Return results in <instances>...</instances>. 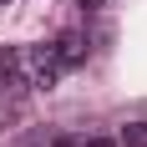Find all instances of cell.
<instances>
[{
    "label": "cell",
    "mask_w": 147,
    "mask_h": 147,
    "mask_svg": "<svg viewBox=\"0 0 147 147\" xmlns=\"http://www.w3.org/2000/svg\"><path fill=\"white\" fill-rule=\"evenodd\" d=\"M26 76H20V56L15 51H0V91H20Z\"/></svg>",
    "instance_id": "6da1fadb"
},
{
    "label": "cell",
    "mask_w": 147,
    "mask_h": 147,
    "mask_svg": "<svg viewBox=\"0 0 147 147\" xmlns=\"http://www.w3.org/2000/svg\"><path fill=\"white\" fill-rule=\"evenodd\" d=\"M122 147H147V122H127L122 127Z\"/></svg>",
    "instance_id": "7a4b0ae2"
},
{
    "label": "cell",
    "mask_w": 147,
    "mask_h": 147,
    "mask_svg": "<svg viewBox=\"0 0 147 147\" xmlns=\"http://www.w3.org/2000/svg\"><path fill=\"white\" fill-rule=\"evenodd\" d=\"M86 147H112V142H107V137H91V142H86Z\"/></svg>",
    "instance_id": "3957f363"
}]
</instances>
